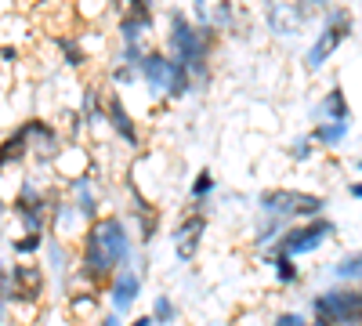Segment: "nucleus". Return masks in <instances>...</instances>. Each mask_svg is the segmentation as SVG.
<instances>
[{"label":"nucleus","instance_id":"f257e3e1","mask_svg":"<svg viewBox=\"0 0 362 326\" xmlns=\"http://www.w3.org/2000/svg\"><path fill=\"white\" fill-rule=\"evenodd\" d=\"M214 37H218L214 25H206V22H189L181 11H170V33H167L170 54L177 58V62H185L199 83H206V76H210Z\"/></svg>","mask_w":362,"mask_h":326},{"label":"nucleus","instance_id":"f03ea898","mask_svg":"<svg viewBox=\"0 0 362 326\" xmlns=\"http://www.w3.org/2000/svg\"><path fill=\"white\" fill-rule=\"evenodd\" d=\"M141 76L148 83V91L156 98H185L192 91V69L185 62H177L174 54H163V51H145L141 58Z\"/></svg>","mask_w":362,"mask_h":326},{"label":"nucleus","instance_id":"7ed1b4c3","mask_svg":"<svg viewBox=\"0 0 362 326\" xmlns=\"http://www.w3.org/2000/svg\"><path fill=\"white\" fill-rule=\"evenodd\" d=\"M351 29H355V18L348 8H329L322 15V33L315 37V44L305 51V66L308 69H322L329 62V54H334L348 37H351Z\"/></svg>","mask_w":362,"mask_h":326},{"label":"nucleus","instance_id":"20e7f679","mask_svg":"<svg viewBox=\"0 0 362 326\" xmlns=\"http://www.w3.org/2000/svg\"><path fill=\"white\" fill-rule=\"evenodd\" d=\"M315 319H334L337 326H362V286H337L312 301Z\"/></svg>","mask_w":362,"mask_h":326},{"label":"nucleus","instance_id":"39448f33","mask_svg":"<svg viewBox=\"0 0 362 326\" xmlns=\"http://www.w3.org/2000/svg\"><path fill=\"white\" fill-rule=\"evenodd\" d=\"M334 232H337V228H334V221H329V218H312V221H305V225L286 228V232L279 235V243H276V254H283V257L312 254V250H319Z\"/></svg>","mask_w":362,"mask_h":326},{"label":"nucleus","instance_id":"423d86ee","mask_svg":"<svg viewBox=\"0 0 362 326\" xmlns=\"http://www.w3.org/2000/svg\"><path fill=\"white\" fill-rule=\"evenodd\" d=\"M261 206L276 218H319L326 211V199L293 192V189H268L261 192Z\"/></svg>","mask_w":362,"mask_h":326},{"label":"nucleus","instance_id":"0eeeda50","mask_svg":"<svg viewBox=\"0 0 362 326\" xmlns=\"http://www.w3.org/2000/svg\"><path fill=\"white\" fill-rule=\"evenodd\" d=\"M90 240H95L105 254H112L116 261H127L131 257V235H127V225L119 218H102L90 225Z\"/></svg>","mask_w":362,"mask_h":326},{"label":"nucleus","instance_id":"6e6552de","mask_svg":"<svg viewBox=\"0 0 362 326\" xmlns=\"http://www.w3.org/2000/svg\"><path fill=\"white\" fill-rule=\"evenodd\" d=\"M11 290H15V301H25V305L40 301V293H44V272L33 269V264H15V269L8 272V279H4V301L11 298Z\"/></svg>","mask_w":362,"mask_h":326},{"label":"nucleus","instance_id":"1a4fd4ad","mask_svg":"<svg viewBox=\"0 0 362 326\" xmlns=\"http://www.w3.org/2000/svg\"><path fill=\"white\" fill-rule=\"evenodd\" d=\"M15 214L22 218V225L29 232H44V218H47V196L37 192L33 185H22V192L15 196Z\"/></svg>","mask_w":362,"mask_h":326},{"label":"nucleus","instance_id":"9d476101","mask_svg":"<svg viewBox=\"0 0 362 326\" xmlns=\"http://www.w3.org/2000/svg\"><path fill=\"white\" fill-rule=\"evenodd\" d=\"M105 116H109L112 131L119 134V141H127L131 149H134V145H138V127H134V120H131L127 105L119 102V95H109V98H105Z\"/></svg>","mask_w":362,"mask_h":326},{"label":"nucleus","instance_id":"9b49d317","mask_svg":"<svg viewBox=\"0 0 362 326\" xmlns=\"http://www.w3.org/2000/svg\"><path fill=\"white\" fill-rule=\"evenodd\" d=\"M109 290H112V312H127L138 301V293H141V279H138L134 269H127V272H119L112 279Z\"/></svg>","mask_w":362,"mask_h":326},{"label":"nucleus","instance_id":"f8f14e48","mask_svg":"<svg viewBox=\"0 0 362 326\" xmlns=\"http://www.w3.org/2000/svg\"><path fill=\"white\" fill-rule=\"evenodd\" d=\"M22 131H25L29 145H33L40 156H54L58 149H62V141H58V131H54L51 124H44V120H25Z\"/></svg>","mask_w":362,"mask_h":326},{"label":"nucleus","instance_id":"ddd939ff","mask_svg":"<svg viewBox=\"0 0 362 326\" xmlns=\"http://www.w3.org/2000/svg\"><path fill=\"white\" fill-rule=\"evenodd\" d=\"M203 228H206V218H203V214H192V218H185V225L174 232V240H177V257H181V261H189V257L196 254Z\"/></svg>","mask_w":362,"mask_h":326},{"label":"nucleus","instance_id":"4468645a","mask_svg":"<svg viewBox=\"0 0 362 326\" xmlns=\"http://www.w3.org/2000/svg\"><path fill=\"white\" fill-rule=\"evenodd\" d=\"M148 29H153V15H148V11L127 8L124 18H119V37H124V44H138V37L148 33Z\"/></svg>","mask_w":362,"mask_h":326},{"label":"nucleus","instance_id":"2eb2a0df","mask_svg":"<svg viewBox=\"0 0 362 326\" xmlns=\"http://www.w3.org/2000/svg\"><path fill=\"white\" fill-rule=\"evenodd\" d=\"M312 138H315L319 145L337 149V145H344V138H348V120H322V124L312 131Z\"/></svg>","mask_w":362,"mask_h":326},{"label":"nucleus","instance_id":"dca6fc26","mask_svg":"<svg viewBox=\"0 0 362 326\" xmlns=\"http://www.w3.org/2000/svg\"><path fill=\"white\" fill-rule=\"evenodd\" d=\"M29 149H33V145H29L25 131H22V127H15V131L4 138V163H8V167H11V163H22Z\"/></svg>","mask_w":362,"mask_h":326},{"label":"nucleus","instance_id":"f3484780","mask_svg":"<svg viewBox=\"0 0 362 326\" xmlns=\"http://www.w3.org/2000/svg\"><path fill=\"white\" fill-rule=\"evenodd\" d=\"M73 203H76V211H80L83 218H95V214H98L95 192H90V182H87V177H76V182H73Z\"/></svg>","mask_w":362,"mask_h":326},{"label":"nucleus","instance_id":"a211bd4d","mask_svg":"<svg viewBox=\"0 0 362 326\" xmlns=\"http://www.w3.org/2000/svg\"><path fill=\"white\" fill-rule=\"evenodd\" d=\"M322 116H326V120H348V98H344L341 87L326 91V98H322Z\"/></svg>","mask_w":362,"mask_h":326},{"label":"nucleus","instance_id":"6ab92c4d","mask_svg":"<svg viewBox=\"0 0 362 326\" xmlns=\"http://www.w3.org/2000/svg\"><path fill=\"white\" fill-rule=\"evenodd\" d=\"M54 44H58V51H62V58H66V62H69L73 69H80V66L87 62V51L80 47V40H76V37H58Z\"/></svg>","mask_w":362,"mask_h":326},{"label":"nucleus","instance_id":"aec40b11","mask_svg":"<svg viewBox=\"0 0 362 326\" xmlns=\"http://www.w3.org/2000/svg\"><path fill=\"white\" fill-rule=\"evenodd\" d=\"M268 261L276 264V276H279V283H283V286L297 283V264H293V257H283V254H268Z\"/></svg>","mask_w":362,"mask_h":326},{"label":"nucleus","instance_id":"412c9836","mask_svg":"<svg viewBox=\"0 0 362 326\" xmlns=\"http://www.w3.org/2000/svg\"><path fill=\"white\" fill-rule=\"evenodd\" d=\"M83 116H87V124H102V120H109L105 109L98 105V91H95V87H87V91H83Z\"/></svg>","mask_w":362,"mask_h":326},{"label":"nucleus","instance_id":"4be33fe9","mask_svg":"<svg viewBox=\"0 0 362 326\" xmlns=\"http://www.w3.org/2000/svg\"><path fill=\"white\" fill-rule=\"evenodd\" d=\"M337 279H362V254H351V257H344L341 264H337Z\"/></svg>","mask_w":362,"mask_h":326},{"label":"nucleus","instance_id":"5701e85b","mask_svg":"<svg viewBox=\"0 0 362 326\" xmlns=\"http://www.w3.org/2000/svg\"><path fill=\"white\" fill-rule=\"evenodd\" d=\"M210 192H214V174H210V170H199L196 182H192V189H189V196H192V199H206Z\"/></svg>","mask_w":362,"mask_h":326},{"label":"nucleus","instance_id":"b1692460","mask_svg":"<svg viewBox=\"0 0 362 326\" xmlns=\"http://www.w3.org/2000/svg\"><path fill=\"white\" fill-rule=\"evenodd\" d=\"M40 247H44V232H29V235L11 243V250H18V254H37Z\"/></svg>","mask_w":362,"mask_h":326},{"label":"nucleus","instance_id":"393cba45","mask_svg":"<svg viewBox=\"0 0 362 326\" xmlns=\"http://www.w3.org/2000/svg\"><path fill=\"white\" fill-rule=\"evenodd\" d=\"M141 76V69H134V66H127V62H119L116 69H112V83H119V87H124V83H134Z\"/></svg>","mask_w":362,"mask_h":326},{"label":"nucleus","instance_id":"a878e982","mask_svg":"<svg viewBox=\"0 0 362 326\" xmlns=\"http://www.w3.org/2000/svg\"><path fill=\"white\" fill-rule=\"evenodd\" d=\"M141 58H145V51H141V44H124V51H119V62H127V66H141Z\"/></svg>","mask_w":362,"mask_h":326},{"label":"nucleus","instance_id":"bb28decb","mask_svg":"<svg viewBox=\"0 0 362 326\" xmlns=\"http://www.w3.org/2000/svg\"><path fill=\"white\" fill-rule=\"evenodd\" d=\"M73 308H76V315H87L90 308H95V290H90V293H80V298H73Z\"/></svg>","mask_w":362,"mask_h":326},{"label":"nucleus","instance_id":"cd10ccee","mask_svg":"<svg viewBox=\"0 0 362 326\" xmlns=\"http://www.w3.org/2000/svg\"><path fill=\"white\" fill-rule=\"evenodd\" d=\"M272 326H315V322H305V315H293V312H283Z\"/></svg>","mask_w":362,"mask_h":326},{"label":"nucleus","instance_id":"c85d7f7f","mask_svg":"<svg viewBox=\"0 0 362 326\" xmlns=\"http://www.w3.org/2000/svg\"><path fill=\"white\" fill-rule=\"evenodd\" d=\"M156 319H160V322H170V319H174V305H170L167 298H156Z\"/></svg>","mask_w":362,"mask_h":326},{"label":"nucleus","instance_id":"c756f323","mask_svg":"<svg viewBox=\"0 0 362 326\" xmlns=\"http://www.w3.org/2000/svg\"><path fill=\"white\" fill-rule=\"evenodd\" d=\"M290 153H293V160H308V156H312V141H308V138L293 141V149H290Z\"/></svg>","mask_w":362,"mask_h":326},{"label":"nucleus","instance_id":"7c9ffc66","mask_svg":"<svg viewBox=\"0 0 362 326\" xmlns=\"http://www.w3.org/2000/svg\"><path fill=\"white\" fill-rule=\"evenodd\" d=\"M214 22H218V25H228V22H232V4H228V0H221V4H218Z\"/></svg>","mask_w":362,"mask_h":326},{"label":"nucleus","instance_id":"2f4dec72","mask_svg":"<svg viewBox=\"0 0 362 326\" xmlns=\"http://www.w3.org/2000/svg\"><path fill=\"white\" fill-rule=\"evenodd\" d=\"M15 58H18V47H15V44H4V62L11 66V62H15Z\"/></svg>","mask_w":362,"mask_h":326},{"label":"nucleus","instance_id":"473e14b6","mask_svg":"<svg viewBox=\"0 0 362 326\" xmlns=\"http://www.w3.org/2000/svg\"><path fill=\"white\" fill-rule=\"evenodd\" d=\"M102 326H119V322H116V312H109V315L102 319Z\"/></svg>","mask_w":362,"mask_h":326},{"label":"nucleus","instance_id":"72a5a7b5","mask_svg":"<svg viewBox=\"0 0 362 326\" xmlns=\"http://www.w3.org/2000/svg\"><path fill=\"white\" fill-rule=\"evenodd\" d=\"M348 192H351V196H355V199H362V182H355V185H351V189H348Z\"/></svg>","mask_w":362,"mask_h":326},{"label":"nucleus","instance_id":"f704fd0d","mask_svg":"<svg viewBox=\"0 0 362 326\" xmlns=\"http://www.w3.org/2000/svg\"><path fill=\"white\" fill-rule=\"evenodd\" d=\"M131 326H153V319H148V315H141V319H134Z\"/></svg>","mask_w":362,"mask_h":326},{"label":"nucleus","instance_id":"c9c22d12","mask_svg":"<svg viewBox=\"0 0 362 326\" xmlns=\"http://www.w3.org/2000/svg\"><path fill=\"white\" fill-rule=\"evenodd\" d=\"M315 326H337L334 319H315Z\"/></svg>","mask_w":362,"mask_h":326},{"label":"nucleus","instance_id":"e433bc0d","mask_svg":"<svg viewBox=\"0 0 362 326\" xmlns=\"http://www.w3.org/2000/svg\"><path fill=\"white\" fill-rule=\"evenodd\" d=\"M355 167H358V170H362V156H358V163H355Z\"/></svg>","mask_w":362,"mask_h":326}]
</instances>
